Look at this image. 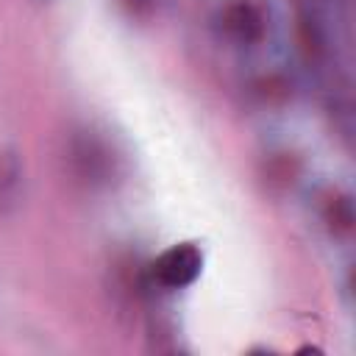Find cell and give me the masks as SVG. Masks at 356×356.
Wrapping results in <instances>:
<instances>
[{"instance_id": "1", "label": "cell", "mask_w": 356, "mask_h": 356, "mask_svg": "<svg viewBox=\"0 0 356 356\" xmlns=\"http://www.w3.org/2000/svg\"><path fill=\"white\" fill-rule=\"evenodd\" d=\"M217 31L225 42L236 44V47H250L259 44L264 31H267V19L264 11L253 3V0H228L220 11H217Z\"/></svg>"}, {"instance_id": "2", "label": "cell", "mask_w": 356, "mask_h": 356, "mask_svg": "<svg viewBox=\"0 0 356 356\" xmlns=\"http://www.w3.org/2000/svg\"><path fill=\"white\" fill-rule=\"evenodd\" d=\"M203 267V253L192 242H181L167 248L153 264H150V278L161 289H184L189 286Z\"/></svg>"}, {"instance_id": "3", "label": "cell", "mask_w": 356, "mask_h": 356, "mask_svg": "<svg viewBox=\"0 0 356 356\" xmlns=\"http://www.w3.org/2000/svg\"><path fill=\"white\" fill-rule=\"evenodd\" d=\"M72 164L78 170V175L89 184H106L114 175V153L106 147L103 139H97L95 134H81L72 139Z\"/></svg>"}, {"instance_id": "4", "label": "cell", "mask_w": 356, "mask_h": 356, "mask_svg": "<svg viewBox=\"0 0 356 356\" xmlns=\"http://www.w3.org/2000/svg\"><path fill=\"white\" fill-rule=\"evenodd\" d=\"M22 192V159L14 147L0 150V214L11 211Z\"/></svg>"}, {"instance_id": "5", "label": "cell", "mask_w": 356, "mask_h": 356, "mask_svg": "<svg viewBox=\"0 0 356 356\" xmlns=\"http://www.w3.org/2000/svg\"><path fill=\"white\" fill-rule=\"evenodd\" d=\"M125 3V8L131 11V14H136V17H145V14H150L153 8H156V0H122Z\"/></svg>"}]
</instances>
